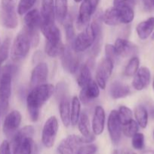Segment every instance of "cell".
Listing matches in <instances>:
<instances>
[{"label":"cell","instance_id":"1","mask_svg":"<svg viewBox=\"0 0 154 154\" xmlns=\"http://www.w3.org/2000/svg\"><path fill=\"white\" fill-rule=\"evenodd\" d=\"M54 92V87L49 84H42L31 89L27 97V111L31 121L36 122L39 120L42 107Z\"/></svg>","mask_w":154,"mask_h":154},{"label":"cell","instance_id":"2","mask_svg":"<svg viewBox=\"0 0 154 154\" xmlns=\"http://www.w3.org/2000/svg\"><path fill=\"white\" fill-rule=\"evenodd\" d=\"M41 32L45 38V54L50 57H57L62 56L65 50L61 40L60 31L55 23L52 25L42 26Z\"/></svg>","mask_w":154,"mask_h":154},{"label":"cell","instance_id":"3","mask_svg":"<svg viewBox=\"0 0 154 154\" xmlns=\"http://www.w3.org/2000/svg\"><path fill=\"white\" fill-rule=\"evenodd\" d=\"M101 29L96 20L88 24L85 29L80 32L72 42V49L75 53H82L90 48L98 39Z\"/></svg>","mask_w":154,"mask_h":154},{"label":"cell","instance_id":"4","mask_svg":"<svg viewBox=\"0 0 154 154\" xmlns=\"http://www.w3.org/2000/svg\"><path fill=\"white\" fill-rule=\"evenodd\" d=\"M13 67L6 66L0 75V113L5 114L8 109L9 101L11 95Z\"/></svg>","mask_w":154,"mask_h":154},{"label":"cell","instance_id":"5","mask_svg":"<svg viewBox=\"0 0 154 154\" xmlns=\"http://www.w3.org/2000/svg\"><path fill=\"white\" fill-rule=\"evenodd\" d=\"M32 46L31 38L23 29L16 35L11 46V58L13 61L19 62L26 58Z\"/></svg>","mask_w":154,"mask_h":154},{"label":"cell","instance_id":"6","mask_svg":"<svg viewBox=\"0 0 154 154\" xmlns=\"http://www.w3.org/2000/svg\"><path fill=\"white\" fill-rule=\"evenodd\" d=\"M24 29L30 35L32 42V46L36 47L39 44V31L41 26L40 11L37 9L30 10L25 14L24 18Z\"/></svg>","mask_w":154,"mask_h":154},{"label":"cell","instance_id":"7","mask_svg":"<svg viewBox=\"0 0 154 154\" xmlns=\"http://www.w3.org/2000/svg\"><path fill=\"white\" fill-rule=\"evenodd\" d=\"M58 128V121L54 116L49 117L45 121L42 132V142L46 148H51L54 146Z\"/></svg>","mask_w":154,"mask_h":154},{"label":"cell","instance_id":"8","mask_svg":"<svg viewBox=\"0 0 154 154\" xmlns=\"http://www.w3.org/2000/svg\"><path fill=\"white\" fill-rule=\"evenodd\" d=\"M113 67H114V63L107 57L104 59L97 67L95 81L98 84L100 88L102 90L106 88L107 81L113 72Z\"/></svg>","mask_w":154,"mask_h":154},{"label":"cell","instance_id":"9","mask_svg":"<svg viewBox=\"0 0 154 154\" xmlns=\"http://www.w3.org/2000/svg\"><path fill=\"white\" fill-rule=\"evenodd\" d=\"M85 144V142L82 136L68 135L60 141L57 147V152L60 154H76L79 148Z\"/></svg>","mask_w":154,"mask_h":154},{"label":"cell","instance_id":"10","mask_svg":"<svg viewBox=\"0 0 154 154\" xmlns=\"http://www.w3.org/2000/svg\"><path fill=\"white\" fill-rule=\"evenodd\" d=\"M107 129L112 143L117 145L121 139L122 132V124L119 120L118 111L113 110L109 114L107 121Z\"/></svg>","mask_w":154,"mask_h":154},{"label":"cell","instance_id":"11","mask_svg":"<svg viewBox=\"0 0 154 154\" xmlns=\"http://www.w3.org/2000/svg\"><path fill=\"white\" fill-rule=\"evenodd\" d=\"M22 116L18 111H12L6 115L3 123V132L8 138H11L18 130Z\"/></svg>","mask_w":154,"mask_h":154},{"label":"cell","instance_id":"12","mask_svg":"<svg viewBox=\"0 0 154 154\" xmlns=\"http://www.w3.org/2000/svg\"><path fill=\"white\" fill-rule=\"evenodd\" d=\"M48 75V65L45 63H39L33 69L30 77V88L46 84Z\"/></svg>","mask_w":154,"mask_h":154},{"label":"cell","instance_id":"13","mask_svg":"<svg viewBox=\"0 0 154 154\" xmlns=\"http://www.w3.org/2000/svg\"><path fill=\"white\" fill-rule=\"evenodd\" d=\"M95 8L91 0H83L80 5L77 18V26L79 29L87 26Z\"/></svg>","mask_w":154,"mask_h":154},{"label":"cell","instance_id":"14","mask_svg":"<svg viewBox=\"0 0 154 154\" xmlns=\"http://www.w3.org/2000/svg\"><path fill=\"white\" fill-rule=\"evenodd\" d=\"M40 15L41 26L54 24L56 14L54 0H42Z\"/></svg>","mask_w":154,"mask_h":154},{"label":"cell","instance_id":"15","mask_svg":"<svg viewBox=\"0 0 154 154\" xmlns=\"http://www.w3.org/2000/svg\"><path fill=\"white\" fill-rule=\"evenodd\" d=\"M100 87L97 82L91 80L88 84L82 88L79 93V99L81 103L88 105L93 102L100 95Z\"/></svg>","mask_w":154,"mask_h":154},{"label":"cell","instance_id":"16","mask_svg":"<svg viewBox=\"0 0 154 154\" xmlns=\"http://www.w3.org/2000/svg\"><path fill=\"white\" fill-rule=\"evenodd\" d=\"M151 73L147 67L139 68L137 73L134 75L132 81V87L137 91H141L148 87L150 83Z\"/></svg>","mask_w":154,"mask_h":154},{"label":"cell","instance_id":"17","mask_svg":"<svg viewBox=\"0 0 154 154\" xmlns=\"http://www.w3.org/2000/svg\"><path fill=\"white\" fill-rule=\"evenodd\" d=\"M73 51V50H72ZM69 48H65L64 51L62 54V65L66 72L74 74L77 72L79 66V60L76 54L72 52Z\"/></svg>","mask_w":154,"mask_h":154},{"label":"cell","instance_id":"18","mask_svg":"<svg viewBox=\"0 0 154 154\" xmlns=\"http://www.w3.org/2000/svg\"><path fill=\"white\" fill-rule=\"evenodd\" d=\"M77 125H78L79 131L81 133L82 136L84 138L85 144L91 143L95 140V135L91 132L90 120L86 113H81Z\"/></svg>","mask_w":154,"mask_h":154},{"label":"cell","instance_id":"19","mask_svg":"<svg viewBox=\"0 0 154 154\" xmlns=\"http://www.w3.org/2000/svg\"><path fill=\"white\" fill-rule=\"evenodd\" d=\"M106 114L102 106H97L94 112L92 119V131L95 135H100L103 133L105 126Z\"/></svg>","mask_w":154,"mask_h":154},{"label":"cell","instance_id":"20","mask_svg":"<svg viewBox=\"0 0 154 154\" xmlns=\"http://www.w3.org/2000/svg\"><path fill=\"white\" fill-rule=\"evenodd\" d=\"M114 47L118 55L122 57H131L137 52V48L135 45L124 38L116 39Z\"/></svg>","mask_w":154,"mask_h":154},{"label":"cell","instance_id":"21","mask_svg":"<svg viewBox=\"0 0 154 154\" xmlns=\"http://www.w3.org/2000/svg\"><path fill=\"white\" fill-rule=\"evenodd\" d=\"M136 32L139 38L146 40L154 32V17H150L140 22L136 27Z\"/></svg>","mask_w":154,"mask_h":154},{"label":"cell","instance_id":"22","mask_svg":"<svg viewBox=\"0 0 154 154\" xmlns=\"http://www.w3.org/2000/svg\"><path fill=\"white\" fill-rule=\"evenodd\" d=\"M110 94L113 99H122L129 96L131 94V90L126 84L119 81H115L110 86Z\"/></svg>","mask_w":154,"mask_h":154},{"label":"cell","instance_id":"23","mask_svg":"<svg viewBox=\"0 0 154 154\" xmlns=\"http://www.w3.org/2000/svg\"><path fill=\"white\" fill-rule=\"evenodd\" d=\"M59 112L62 123L66 127H68L71 124L70 102L66 96H63L60 99L59 103Z\"/></svg>","mask_w":154,"mask_h":154},{"label":"cell","instance_id":"24","mask_svg":"<svg viewBox=\"0 0 154 154\" xmlns=\"http://www.w3.org/2000/svg\"><path fill=\"white\" fill-rule=\"evenodd\" d=\"M34 128L32 126H26L21 130L18 131L15 135L12 137L11 144V148H14L16 146L21 142H22L24 139L27 138H33L34 135Z\"/></svg>","mask_w":154,"mask_h":154},{"label":"cell","instance_id":"25","mask_svg":"<svg viewBox=\"0 0 154 154\" xmlns=\"http://www.w3.org/2000/svg\"><path fill=\"white\" fill-rule=\"evenodd\" d=\"M102 19L104 23L108 26H116L122 23L119 11L114 6L105 11L102 16Z\"/></svg>","mask_w":154,"mask_h":154},{"label":"cell","instance_id":"26","mask_svg":"<svg viewBox=\"0 0 154 154\" xmlns=\"http://www.w3.org/2000/svg\"><path fill=\"white\" fill-rule=\"evenodd\" d=\"M2 23L5 28L13 29L18 26V20L17 12H2L0 11Z\"/></svg>","mask_w":154,"mask_h":154},{"label":"cell","instance_id":"27","mask_svg":"<svg viewBox=\"0 0 154 154\" xmlns=\"http://www.w3.org/2000/svg\"><path fill=\"white\" fill-rule=\"evenodd\" d=\"M134 117L139 126L143 129L147 126L148 124V111L143 105H137L134 109Z\"/></svg>","mask_w":154,"mask_h":154},{"label":"cell","instance_id":"28","mask_svg":"<svg viewBox=\"0 0 154 154\" xmlns=\"http://www.w3.org/2000/svg\"><path fill=\"white\" fill-rule=\"evenodd\" d=\"M91 74L90 67L88 64H83L80 67L77 76V84L81 88L88 84L91 81Z\"/></svg>","mask_w":154,"mask_h":154},{"label":"cell","instance_id":"29","mask_svg":"<svg viewBox=\"0 0 154 154\" xmlns=\"http://www.w3.org/2000/svg\"><path fill=\"white\" fill-rule=\"evenodd\" d=\"M56 17L60 22L63 23L67 17V0H54Z\"/></svg>","mask_w":154,"mask_h":154},{"label":"cell","instance_id":"30","mask_svg":"<svg viewBox=\"0 0 154 154\" xmlns=\"http://www.w3.org/2000/svg\"><path fill=\"white\" fill-rule=\"evenodd\" d=\"M71 124L75 126L78 123L79 118L81 114V102L77 96L72 97L70 105Z\"/></svg>","mask_w":154,"mask_h":154},{"label":"cell","instance_id":"31","mask_svg":"<svg viewBox=\"0 0 154 154\" xmlns=\"http://www.w3.org/2000/svg\"><path fill=\"white\" fill-rule=\"evenodd\" d=\"M33 144V138H26L14 148L12 149L13 154H32Z\"/></svg>","mask_w":154,"mask_h":154},{"label":"cell","instance_id":"32","mask_svg":"<svg viewBox=\"0 0 154 154\" xmlns=\"http://www.w3.org/2000/svg\"><path fill=\"white\" fill-rule=\"evenodd\" d=\"M140 66V60L137 57H132L128 61L125 69V75L127 77H132L137 73Z\"/></svg>","mask_w":154,"mask_h":154},{"label":"cell","instance_id":"33","mask_svg":"<svg viewBox=\"0 0 154 154\" xmlns=\"http://www.w3.org/2000/svg\"><path fill=\"white\" fill-rule=\"evenodd\" d=\"M139 125L137 121L134 120H131L126 124L122 125V132L124 135L128 138H132L136 133L138 132Z\"/></svg>","mask_w":154,"mask_h":154},{"label":"cell","instance_id":"34","mask_svg":"<svg viewBox=\"0 0 154 154\" xmlns=\"http://www.w3.org/2000/svg\"><path fill=\"white\" fill-rule=\"evenodd\" d=\"M118 114H119V120L122 125L126 124L129 121L132 120V111L129 108L126 106H120L118 110Z\"/></svg>","mask_w":154,"mask_h":154},{"label":"cell","instance_id":"35","mask_svg":"<svg viewBox=\"0 0 154 154\" xmlns=\"http://www.w3.org/2000/svg\"><path fill=\"white\" fill-rule=\"evenodd\" d=\"M36 2V0H20L17 11L20 15H24L31 10Z\"/></svg>","mask_w":154,"mask_h":154},{"label":"cell","instance_id":"36","mask_svg":"<svg viewBox=\"0 0 154 154\" xmlns=\"http://www.w3.org/2000/svg\"><path fill=\"white\" fill-rule=\"evenodd\" d=\"M11 50V40L9 38L5 39L0 45V63L2 64L6 59H8Z\"/></svg>","mask_w":154,"mask_h":154},{"label":"cell","instance_id":"37","mask_svg":"<svg viewBox=\"0 0 154 154\" xmlns=\"http://www.w3.org/2000/svg\"><path fill=\"white\" fill-rule=\"evenodd\" d=\"M131 145L137 150H143L144 147V135L143 133L137 132L131 138Z\"/></svg>","mask_w":154,"mask_h":154},{"label":"cell","instance_id":"38","mask_svg":"<svg viewBox=\"0 0 154 154\" xmlns=\"http://www.w3.org/2000/svg\"><path fill=\"white\" fill-rule=\"evenodd\" d=\"M63 23H64V28H65V32H66V37L67 41L69 42H72L73 41L74 38V29L73 26H72V21L71 18L67 15L66 18Z\"/></svg>","mask_w":154,"mask_h":154},{"label":"cell","instance_id":"39","mask_svg":"<svg viewBox=\"0 0 154 154\" xmlns=\"http://www.w3.org/2000/svg\"><path fill=\"white\" fill-rule=\"evenodd\" d=\"M17 0H1V11L17 12Z\"/></svg>","mask_w":154,"mask_h":154},{"label":"cell","instance_id":"40","mask_svg":"<svg viewBox=\"0 0 154 154\" xmlns=\"http://www.w3.org/2000/svg\"><path fill=\"white\" fill-rule=\"evenodd\" d=\"M98 147L94 144H85L79 148L76 154H95Z\"/></svg>","mask_w":154,"mask_h":154},{"label":"cell","instance_id":"41","mask_svg":"<svg viewBox=\"0 0 154 154\" xmlns=\"http://www.w3.org/2000/svg\"><path fill=\"white\" fill-rule=\"evenodd\" d=\"M105 53H106V57L114 63L115 60L118 58L119 55H118L117 52H116V49H115L114 45H107L105 47Z\"/></svg>","mask_w":154,"mask_h":154},{"label":"cell","instance_id":"42","mask_svg":"<svg viewBox=\"0 0 154 154\" xmlns=\"http://www.w3.org/2000/svg\"><path fill=\"white\" fill-rule=\"evenodd\" d=\"M135 1L134 0H113V6L114 7H128L134 8Z\"/></svg>","mask_w":154,"mask_h":154},{"label":"cell","instance_id":"43","mask_svg":"<svg viewBox=\"0 0 154 154\" xmlns=\"http://www.w3.org/2000/svg\"><path fill=\"white\" fill-rule=\"evenodd\" d=\"M0 154H11V148L8 141H3L0 145Z\"/></svg>","mask_w":154,"mask_h":154},{"label":"cell","instance_id":"44","mask_svg":"<svg viewBox=\"0 0 154 154\" xmlns=\"http://www.w3.org/2000/svg\"><path fill=\"white\" fill-rule=\"evenodd\" d=\"M144 8L147 10H152L154 8L153 4H152V0H142Z\"/></svg>","mask_w":154,"mask_h":154},{"label":"cell","instance_id":"45","mask_svg":"<svg viewBox=\"0 0 154 154\" xmlns=\"http://www.w3.org/2000/svg\"><path fill=\"white\" fill-rule=\"evenodd\" d=\"M119 154H136L134 152L128 150V149H123V150L119 151Z\"/></svg>","mask_w":154,"mask_h":154},{"label":"cell","instance_id":"46","mask_svg":"<svg viewBox=\"0 0 154 154\" xmlns=\"http://www.w3.org/2000/svg\"><path fill=\"white\" fill-rule=\"evenodd\" d=\"M141 154H154V150H146L141 153Z\"/></svg>","mask_w":154,"mask_h":154},{"label":"cell","instance_id":"47","mask_svg":"<svg viewBox=\"0 0 154 154\" xmlns=\"http://www.w3.org/2000/svg\"><path fill=\"white\" fill-rule=\"evenodd\" d=\"M111 154H119V151L118 150H114L112 151Z\"/></svg>","mask_w":154,"mask_h":154},{"label":"cell","instance_id":"48","mask_svg":"<svg viewBox=\"0 0 154 154\" xmlns=\"http://www.w3.org/2000/svg\"><path fill=\"white\" fill-rule=\"evenodd\" d=\"M74 1H75V2H82L83 0H74Z\"/></svg>","mask_w":154,"mask_h":154},{"label":"cell","instance_id":"49","mask_svg":"<svg viewBox=\"0 0 154 154\" xmlns=\"http://www.w3.org/2000/svg\"><path fill=\"white\" fill-rule=\"evenodd\" d=\"M152 89L154 90V78H153V81H152Z\"/></svg>","mask_w":154,"mask_h":154},{"label":"cell","instance_id":"50","mask_svg":"<svg viewBox=\"0 0 154 154\" xmlns=\"http://www.w3.org/2000/svg\"><path fill=\"white\" fill-rule=\"evenodd\" d=\"M152 39H154V32H153V33L152 34Z\"/></svg>","mask_w":154,"mask_h":154},{"label":"cell","instance_id":"51","mask_svg":"<svg viewBox=\"0 0 154 154\" xmlns=\"http://www.w3.org/2000/svg\"><path fill=\"white\" fill-rule=\"evenodd\" d=\"M1 66H2V63H0V73H1Z\"/></svg>","mask_w":154,"mask_h":154},{"label":"cell","instance_id":"52","mask_svg":"<svg viewBox=\"0 0 154 154\" xmlns=\"http://www.w3.org/2000/svg\"><path fill=\"white\" fill-rule=\"evenodd\" d=\"M152 4H153V7H154V0H152Z\"/></svg>","mask_w":154,"mask_h":154},{"label":"cell","instance_id":"53","mask_svg":"<svg viewBox=\"0 0 154 154\" xmlns=\"http://www.w3.org/2000/svg\"><path fill=\"white\" fill-rule=\"evenodd\" d=\"M0 45H1V42H0Z\"/></svg>","mask_w":154,"mask_h":154},{"label":"cell","instance_id":"54","mask_svg":"<svg viewBox=\"0 0 154 154\" xmlns=\"http://www.w3.org/2000/svg\"><path fill=\"white\" fill-rule=\"evenodd\" d=\"M153 135H154V132H153Z\"/></svg>","mask_w":154,"mask_h":154}]
</instances>
